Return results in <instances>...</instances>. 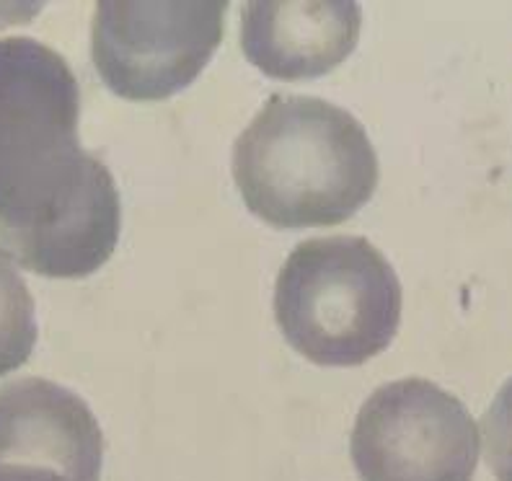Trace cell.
Masks as SVG:
<instances>
[{
  "label": "cell",
  "mask_w": 512,
  "mask_h": 481,
  "mask_svg": "<svg viewBox=\"0 0 512 481\" xmlns=\"http://www.w3.org/2000/svg\"><path fill=\"white\" fill-rule=\"evenodd\" d=\"M81 88L52 47L0 39V244L44 277H88L122 231L112 171L81 148Z\"/></svg>",
  "instance_id": "1"
},
{
  "label": "cell",
  "mask_w": 512,
  "mask_h": 481,
  "mask_svg": "<svg viewBox=\"0 0 512 481\" xmlns=\"http://www.w3.org/2000/svg\"><path fill=\"white\" fill-rule=\"evenodd\" d=\"M233 179L251 213L275 228L337 225L373 197L378 156L347 109L277 94L236 140Z\"/></svg>",
  "instance_id": "2"
},
{
  "label": "cell",
  "mask_w": 512,
  "mask_h": 481,
  "mask_svg": "<svg viewBox=\"0 0 512 481\" xmlns=\"http://www.w3.org/2000/svg\"><path fill=\"white\" fill-rule=\"evenodd\" d=\"M275 319L311 363L360 365L396 337L401 282L368 238H308L277 275Z\"/></svg>",
  "instance_id": "3"
},
{
  "label": "cell",
  "mask_w": 512,
  "mask_h": 481,
  "mask_svg": "<svg viewBox=\"0 0 512 481\" xmlns=\"http://www.w3.org/2000/svg\"><path fill=\"white\" fill-rule=\"evenodd\" d=\"M225 0H101L91 57L122 99L179 94L210 63L225 32Z\"/></svg>",
  "instance_id": "4"
},
{
  "label": "cell",
  "mask_w": 512,
  "mask_h": 481,
  "mask_svg": "<svg viewBox=\"0 0 512 481\" xmlns=\"http://www.w3.org/2000/svg\"><path fill=\"white\" fill-rule=\"evenodd\" d=\"M479 448L463 401L425 378L375 388L350 435L363 481H474Z\"/></svg>",
  "instance_id": "5"
},
{
  "label": "cell",
  "mask_w": 512,
  "mask_h": 481,
  "mask_svg": "<svg viewBox=\"0 0 512 481\" xmlns=\"http://www.w3.org/2000/svg\"><path fill=\"white\" fill-rule=\"evenodd\" d=\"M104 432L86 401L47 378L0 386V481H101Z\"/></svg>",
  "instance_id": "6"
},
{
  "label": "cell",
  "mask_w": 512,
  "mask_h": 481,
  "mask_svg": "<svg viewBox=\"0 0 512 481\" xmlns=\"http://www.w3.org/2000/svg\"><path fill=\"white\" fill-rule=\"evenodd\" d=\"M363 13L352 0H249L241 50L269 78H319L350 57Z\"/></svg>",
  "instance_id": "7"
},
{
  "label": "cell",
  "mask_w": 512,
  "mask_h": 481,
  "mask_svg": "<svg viewBox=\"0 0 512 481\" xmlns=\"http://www.w3.org/2000/svg\"><path fill=\"white\" fill-rule=\"evenodd\" d=\"M34 298L16 262L0 249V375L19 370L37 344Z\"/></svg>",
  "instance_id": "8"
},
{
  "label": "cell",
  "mask_w": 512,
  "mask_h": 481,
  "mask_svg": "<svg viewBox=\"0 0 512 481\" xmlns=\"http://www.w3.org/2000/svg\"><path fill=\"white\" fill-rule=\"evenodd\" d=\"M484 456L497 481H512V378L497 391L481 419Z\"/></svg>",
  "instance_id": "9"
}]
</instances>
